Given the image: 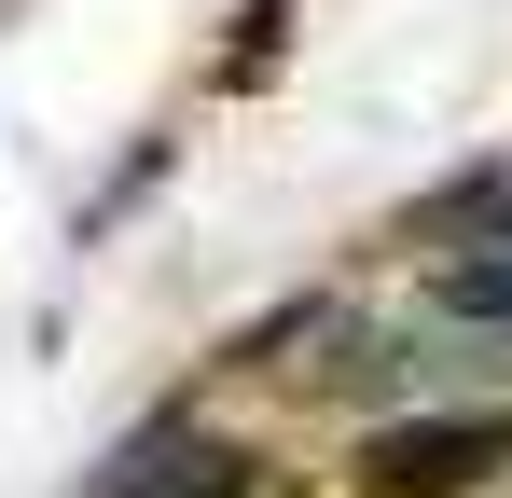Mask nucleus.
<instances>
[{
	"instance_id": "4",
	"label": "nucleus",
	"mask_w": 512,
	"mask_h": 498,
	"mask_svg": "<svg viewBox=\"0 0 512 498\" xmlns=\"http://www.w3.org/2000/svg\"><path fill=\"white\" fill-rule=\"evenodd\" d=\"M485 222H499V236H512V180H499V194H485Z\"/></svg>"
},
{
	"instance_id": "3",
	"label": "nucleus",
	"mask_w": 512,
	"mask_h": 498,
	"mask_svg": "<svg viewBox=\"0 0 512 498\" xmlns=\"http://www.w3.org/2000/svg\"><path fill=\"white\" fill-rule=\"evenodd\" d=\"M263 457L250 443H222V429H194V415H167V429H139L111 471H97L84 498H250Z\"/></svg>"
},
{
	"instance_id": "1",
	"label": "nucleus",
	"mask_w": 512,
	"mask_h": 498,
	"mask_svg": "<svg viewBox=\"0 0 512 498\" xmlns=\"http://www.w3.org/2000/svg\"><path fill=\"white\" fill-rule=\"evenodd\" d=\"M236 360H250L263 388H305V402H374V388L402 374V346L360 319L346 291H305V305H277V319H263Z\"/></svg>"
},
{
	"instance_id": "2",
	"label": "nucleus",
	"mask_w": 512,
	"mask_h": 498,
	"mask_svg": "<svg viewBox=\"0 0 512 498\" xmlns=\"http://www.w3.org/2000/svg\"><path fill=\"white\" fill-rule=\"evenodd\" d=\"M485 471H512V402L416 415V429H374L360 443V498H471Z\"/></svg>"
}]
</instances>
